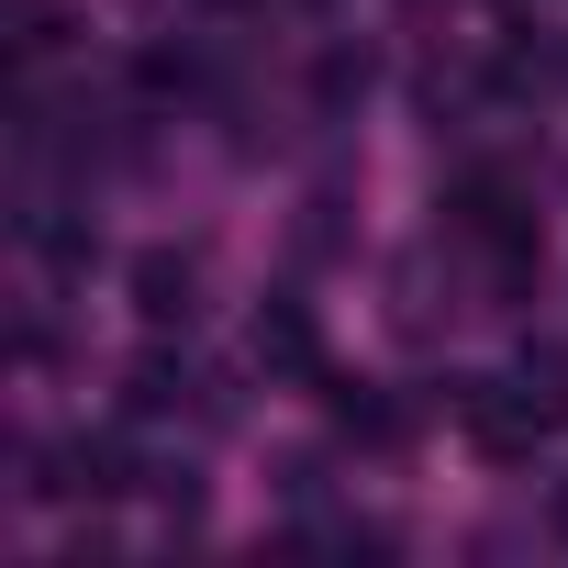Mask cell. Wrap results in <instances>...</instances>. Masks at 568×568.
Instances as JSON below:
<instances>
[{
  "instance_id": "7a4b0ae2",
  "label": "cell",
  "mask_w": 568,
  "mask_h": 568,
  "mask_svg": "<svg viewBox=\"0 0 568 568\" xmlns=\"http://www.w3.org/2000/svg\"><path fill=\"white\" fill-rule=\"evenodd\" d=\"M256 368L267 379H324V335H313V302H291V291H267L256 302Z\"/></svg>"
},
{
  "instance_id": "52a82bcc",
  "label": "cell",
  "mask_w": 568,
  "mask_h": 568,
  "mask_svg": "<svg viewBox=\"0 0 568 568\" xmlns=\"http://www.w3.org/2000/svg\"><path fill=\"white\" fill-rule=\"evenodd\" d=\"M513 379H524V402H535L546 424H568V346H524Z\"/></svg>"
},
{
  "instance_id": "30bf717a",
  "label": "cell",
  "mask_w": 568,
  "mask_h": 568,
  "mask_svg": "<svg viewBox=\"0 0 568 568\" xmlns=\"http://www.w3.org/2000/svg\"><path fill=\"white\" fill-rule=\"evenodd\" d=\"M546 535H557V546H568V479H557V490H546Z\"/></svg>"
},
{
  "instance_id": "3957f363",
  "label": "cell",
  "mask_w": 568,
  "mask_h": 568,
  "mask_svg": "<svg viewBox=\"0 0 568 568\" xmlns=\"http://www.w3.org/2000/svg\"><path fill=\"white\" fill-rule=\"evenodd\" d=\"M134 313H145L156 335L201 313V256H190V245H145V256H134Z\"/></svg>"
},
{
  "instance_id": "ba28073f",
  "label": "cell",
  "mask_w": 568,
  "mask_h": 568,
  "mask_svg": "<svg viewBox=\"0 0 568 568\" xmlns=\"http://www.w3.org/2000/svg\"><path fill=\"white\" fill-rule=\"evenodd\" d=\"M335 212H346L335 190H313V201H302V256H335V245H346V223H335Z\"/></svg>"
},
{
  "instance_id": "5b68a950",
  "label": "cell",
  "mask_w": 568,
  "mask_h": 568,
  "mask_svg": "<svg viewBox=\"0 0 568 568\" xmlns=\"http://www.w3.org/2000/svg\"><path fill=\"white\" fill-rule=\"evenodd\" d=\"M190 402H201V379H190L179 357H134V368H123V413H134V424H168V413H190Z\"/></svg>"
},
{
  "instance_id": "9c48e42d",
  "label": "cell",
  "mask_w": 568,
  "mask_h": 568,
  "mask_svg": "<svg viewBox=\"0 0 568 568\" xmlns=\"http://www.w3.org/2000/svg\"><path fill=\"white\" fill-rule=\"evenodd\" d=\"M313 90H324V112H346V101H368V57H324V79H313Z\"/></svg>"
},
{
  "instance_id": "277c9868",
  "label": "cell",
  "mask_w": 568,
  "mask_h": 568,
  "mask_svg": "<svg viewBox=\"0 0 568 568\" xmlns=\"http://www.w3.org/2000/svg\"><path fill=\"white\" fill-rule=\"evenodd\" d=\"M324 413H335L357 446H402V435H413V413H402L379 379H324Z\"/></svg>"
},
{
  "instance_id": "6da1fadb",
  "label": "cell",
  "mask_w": 568,
  "mask_h": 568,
  "mask_svg": "<svg viewBox=\"0 0 568 568\" xmlns=\"http://www.w3.org/2000/svg\"><path fill=\"white\" fill-rule=\"evenodd\" d=\"M446 402H457V424H468L479 457H535V435H557V424L524 402V379H446Z\"/></svg>"
},
{
  "instance_id": "8992f818",
  "label": "cell",
  "mask_w": 568,
  "mask_h": 568,
  "mask_svg": "<svg viewBox=\"0 0 568 568\" xmlns=\"http://www.w3.org/2000/svg\"><path fill=\"white\" fill-rule=\"evenodd\" d=\"M68 57V0H12V68H57Z\"/></svg>"
}]
</instances>
